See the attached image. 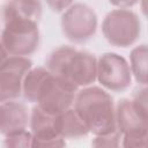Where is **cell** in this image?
<instances>
[{"instance_id":"obj_1","label":"cell","mask_w":148,"mask_h":148,"mask_svg":"<svg viewBox=\"0 0 148 148\" xmlns=\"http://www.w3.org/2000/svg\"><path fill=\"white\" fill-rule=\"evenodd\" d=\"M52 75L74 87H89L96 81L97 59L87 51L62 45L54 49L46 59L45 67Z\"/></svg>"},{"instance_id":"obj_2","label":"cell","mask_w":148,"mask_h":148,"mask_svg":"<svg viewBox=\"0 0 148 148\" xmlns=\"http://www.w3.org/2000/svg\"><path fill=\"white\" fill-rule=\"evenodd\" d=\"M74 110L89 133L104 135L117 130L113 98L104 89L89 86L76 92Z\"/></svg>"},{"instance_id":"obj_3","label":"cell","mask_w":148,"mask_h":148,"mask_svg":"<svg viewBox=\"0 0 148 148\" xmlns=\"http://www.w3.org/2000/svg\"><path fill=\"white\" fill-rule=\"evenodd\" d=\"M39 40L38 22L20 18L3 22L0 42L8 54L27 58L37 51Z\"/></svg>"},{"instance_id":"obj_4","label":"cell","mask_w":148,"mask_h":148,"mask_svg":"<svg viewBox=\"0 0 148 148\" xmlns=\"http://www.w3.org/2000/svg\"><path fill=\"white\" fill-rule=\"evenodd\" d=\"M76 92V87L47 72L36 90L34 103L50 114H59L71 108Z\"/></svg>"},{"instance_id":"obj_5","label":"cell","mask_w":148,"mask_h":148,"mask_svg":"<svg viewBox=\"0 0 148 148\" xmlns=\"http://www.w3.org/2000/svg\"><path fill=\"white\" fill-rule=\"evenodd\" d=\"M102 32L111 45L128 47L138 40L141 32V23L139 16L133 10L117 8L104 17Z\"/></svg>"},{"instance_id":"obj_6","label":"cell","mask_w":148,"mask_h":148,"mask_svg":"<svg viewBox=\"0 0 148 148\" xmlns=\"http://www.w3.org/2000/svg\"><path fill=\"white\" fill-rule=\"evenodd\" d=\"M97 29V15L86 3H72L61 16V30L65 37L73 43L89 40Z\"/></svg>"},{"instance_id":"obj_7","label":"cell","mask_w":148,"mask_h":148,"mask_svg":"<svg viewBox=\"0 0 148 148\" xmlns=\"http://www.w3.org/2000/svg\"><path fill=\"white\" fill-rule=\"evenodd\" d=\"M96 80L106 89L124 91L132 82V73L126 59L114 52H108L97 60Z\"/></svg>"},{"instance_id":"obj_8","label":"cell","mask_w":148,"mask_h":148,"mask_svg":"<svg viewBox=\"0 0 148 148\" xmlns=\"http://www.w3.org/2000/svg\"><path fill=\"white\" fill-rule=\"evenodd\" d=\"M32 68V61L25 57L10 56L0 67V102L15 101L22 95L24 76Z\"/></svg>"},{"instance_id":"obj_9","label":"cell","mask_w":148,"mask_h":148,"mask_svg":"<svg viewBox=\"0 0 148 148\" xmlns=\"http://www.w3.org/2000/svg\"><path fill=\"white\" fill-rule=\"evenodd\" d=\"M29 123L28 109L17 101H7L0 104V133L5 136L27 128Z\"/></svg>"},{"instance_id":"obj_10","label":"cell","mask_w":148,"mask_h":148,"mask_svg":"<svg viewBox=\"0 0 148 148\" xmlns=\"http://www.w3.org/2000/svg\"><path fill=\"white\" fill-rule=\"evenodd\" d=\"M116 127L123 134L148 131V118L142 117L133 106L132 101L123 98L116 106Z\"/></svg>"},{"instance_id":"obj_11","label":"cell","mask_w":148,"mask_h":148,"mask_svg":"<svg viewBox=\"0 0 148 148\" xmlns=\"http://www.w3.org/2000/svg\"><path fill=\"white\" fill-rule=\"evenodd\" d=\"M0 15L3 22L9 20H32L38 22L42 15V3L31 0L7 1L1 6Z\"/></svg>"},{"instance_id":"obj_12","label":"cell","mask_w":148,"mask_h":148,"mask_svg":"<svg viewBox=\"0 0 148 148\" xmlns=\"http://www.w3.org/2000/svg\"><path fill=\"white\" fill-rule=\"evenodd\" d=\"M57 128L64 139H79L89 133L75 110L71 108L57 116Z\"/></svg>"},{"instance_id":"obj_13","label":"cell","mask_w":148,"mask_h":148,"mask_svg":"<svg viewBox=\"0 0 148 148\" xmlns=\"http://www.w3.org/2000/svg\"><path fill=\"white\" fill-rule=\"evenodd\" d=\"M147 57H148V51H147V45L141 44L136 47H134L131 51V73L134 76L135 81L143 87L147 84Z\"/></svg>"},{"instance_id":"obj_14","label":"cell","mask_w":148,"mask_h":148,"mask_svg":"<svg viewBox=\"0 0 148 148\" xmlns=\"http://www.w3.org/2000/svg\"><path fill=\"white\" fill-rule=\"evenodd\" d=\"M31 148H66L65 139L58 132L32 134Z\"/></svg>"},{"instance_id":"obj_15","label":"cell","mask_w":148,"mask_h":148,"mask_svg":"<svg viewBox=\"0 0 148 148\" xmlns=\"http://www.w3.org/2000/svg\"><path fill=\"white\" fill-rule=\"evenodd\" d=\"M32 134L27 130L6 135L3 148H31Z\"/></svg>"},{"instance_id":"obj_16","label":"cell","mask_w":148,"mask_h":148,"mask_svg":"<svg viewBox=\"0 0 148 148\" xmlns=\"http://www.w3.org/2000/svg\"><path fill=\"white\" fill-rule=\"evenodd\" d=\"M92 148H121V133L116 130L104 135H96Z\"/></svg>"},{"instance_id":"obj_17","label":"cell","mask_w":148,"mask_h":148,"mask_svg":"<svg viewBox=\"0 0 148 148\" xmlns=\"http://www.w3.org/2000/svg\"><path fill=\"white\" fill-rule=\"evenodd\" d=\"M121 148H148L147 131H138L121 135Z\"/></svg>"},{"instance_id":"obj_18","label":"cell","mask_w":148,"mask_h":148,"mask_svg":"<svg viewBox=\"0 0 148 148\" xmlns=\"http://www.w3.org/2000/svg\"><path fill=\"white\" fill-rule=\"evenodd\" d=\"M147 91H148L147 88L143 87V88L136 90L133 95V98L131 99L135 110L142 117H146V118H148L147 117Z\"/></svg>"},{"instance_id":"obj_19","label":"cell","mask_w":148,"mask_h":148,"mask_svg":"<svg viewBox=\"0 0 148 148\" xmlns=\"http://www.w3.org/2000/svg\"><path fill=\"white\" fill-rule=\"evenodd\" d=\"M51 7H52V9L53 10H56V12H65L73 2L72 1H49L47 2Z\"/></svg>"},{"instance_id":"obj_20","label":"cell","mask_w":148,"mask_h":148,"mask_svg":"<svg viewBox=\"0 0 148 148\" xmlns=\"http://www.w3.org/2000/svg\"><path fill=\"white\" fill-rule=\"evenodd\" d=\"M7 59H8V53H7V51L5 50L3 45H2L1 42H0V67L3 65V62H5Z\"/></svg>"}]
</instances>
